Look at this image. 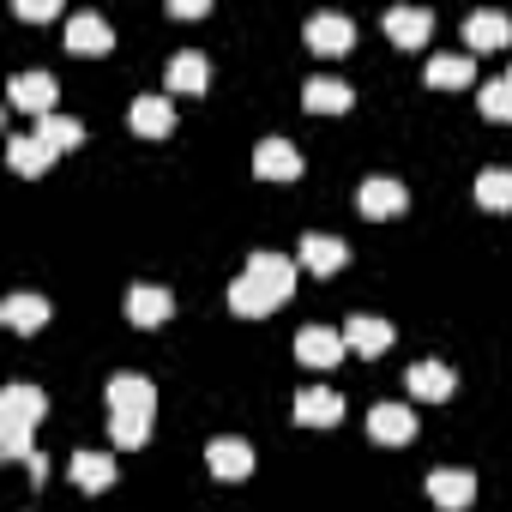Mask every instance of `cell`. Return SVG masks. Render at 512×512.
Instances as JSON below:
<instances>
[{
	"label": "cell",
	"instance_id": "obj_1",
	"mask_svg": "<svg viewBox=\"0 0 512 512\" xmlns=\"http://www.w3.org/2000/svg\"><path fill=\"white\" fill-rule=\"evenodd\" d=\"M356 43V25L344 19V13H320V19H308V49L314 55H344Z\"/></svg>",
	"mask_w": 512,
	"mask_h": 512
},
{
	"label": "cell",
	"instance_id": "obj_2",
	"mask_svg": "<svg viewBox=\"0 0 512 512\" xmlns=\"http://www.w3.org/2000/svg\"><path fill=\"white\" fill-rule=\"evenodd\" d=\"M175 314V296L169 290H157V284H133L127 290V320L133 326H163Z\"/></svg>",
	"mask_w": 512,
	"mask_h": 512
},
{
	"label": "cell",
	"instance_id": "obj_3",
	"mask_svg": "<svg viewBox=\"0 0 512 512\" xmlns=\"http://www.w3.org/2000/svg\"><path fill=\"white\" fill-rule=\"evenodd\" d=\"M253 169H260L266 181H296L302 175V151L290 139H266L260 151H253Z\"/></svg>",
	"mask_w": 512,
	"mask_h": 512
},
{
	"label": "cell",
	"instance_id": "obj_4",
	"mask_svg": "<svg viewBox=\"0 0 512 512\" xmlns=\"http://www.w3.org/2000/svg\"><path fill=\"white\" fill-rule=\"evenodd\" d=\"M37 416H43L37 386H7L0 392V428H37Z\"/></svg>",
	"mask_w": 512,
	"mask_h": 512
},
{
	"label": "cell",
	"instance_id": "obj_5",
	"mask_svg": "<svg viewBox=\"0 0 512 512\" xmlns=\"http://www.w3.org/2000/svg\"><path fill=\"white\" fill-rule=\"evenodd\" d=\"M356 205H362V217H398V211L410 205V193H404L398 181H386V175H374V181H362V193H356Z\"/></svg>",
	"mask_w": 512,
	"mask_h": 512
},
{
	"label": "cell",
	"instance_id": "obj_6",
	"mask_svg": "<svg viewBox=\"0 0 512 512\" xmlns=\"http://www.w3.org/2000/svg\"><path fill=\"white\" fill-rule=\"evenodd\" d=\"M344 350H350V344H344L332 326H302V338H296V356H302L308 368H332Z\"/></svg>",
	"mask_w": 512,
	"mask_h": 512
},
{
	"label": "cell",
	"instance_id": "obj_7",
	"mask_svg": "<svg viewBox=\"0 0 512 512\" xmlns=\"http://www.w3.org/2000/svg\"><path fill=\"white\" fill-rule=\"evenodd\" d=\"M109 43H115V31H109V19H97V13H79V19L67 25V49H73V55H109Z\"/></svg>",
	"mask_w": 512,
	"mask_h": 512
},
{
	"label": "cell",
	"instance_id": "obj_8",
	"mask_svg": "<svg viewBox=\"0 0 512 512\" xmlns=\"http://www.w3.org/2000/svg\"><path fill=\"white\" fill-rule=\"evenodd\" d=\"M368 434H374L380 446H404V440L416 434V416H410L404 404H374V416H368Z\"/></svg>",
	"mask_w": 512,
	"mask_h": 512
},
{
	"label": "cell",
	"instance_id": "obj_9",
	"mask_svg": "<svg viewBox=\"0 0 512 512\" xmlns=\"http://www.w3.org/2000/svg\"><path fill=\"white\" fill-rule=\"evenodd\" d=\"M428 494H434V506L464 512L470 494H476V476H470V470H434V476H428Z\"/></svg>",
	"mask_w": 512,
	"mask_h": 512
},
{
	"label": "cell",
	"instance_id": "obj_10",
	"mask_svg": "<svg viewBox=\"0 0 512 512\" xmlns=\"http://www.w3.org/2000/svg\"><path fill=\"white\" fill-rule=\"evenodd\" d=\"M247 278L266 284L272 296H290V290H296V266L284 260V253H253V260H247Z\"/></svg>",
	"mask_w": 512,
	"mask_h": 512
},
{
	"label": "cell",
	"instance_id": "obj_11",
	"mask_svg": "<svg viewBox=\"0 0 512 512\" xmlns=\"http://www.w3.org/2000/svg\"><path fill=\"white\" fill-rule=\"evenodd\" d=\"M344 260H350V247H344L338 235H302V266H308V272L332 278V272H338Z\"/></svg>",
	"mask_w": 512,
	"mask_h": 512
},
{
	"label": "cell",
	"instance_id": "obj_12",
	"mask_svg": "<svg viewBox=\"0 0 512 512\" xmlns=\"http://www.w3.org/2000/svg\"><path fill=\"white\" fill-rule=\"evenodd\" d=\"M464 43L470 49H506L512 43V19L506 13H470L464 19Z\"/></svg>",
	"mask_w": 512,
	"mask_h": 512
},
{
	"label": "cell",
	"instance_id": "obj_13",
	"mask_svg": "<svg viewBox=\"0 0 512 512\" xmlns=\"http://www.w3.org/2000/svg\"><path fill=\"white\" fill-rule=\"evenodd\" d=\"M13 103L19 109H37V115H55V79L49 73H13Z\"/></svg>",
	"mask_w": 512,
	"mask_h": 512
},
{
	"label": "cell",
	"instance_id": "obj_14",
	"mask_svg": "<svg viewBox=\"0 0 512 512\" xmlns=\"http://www.w3.org/2000/svg\"><path fill=\"white\" fill-rule=\"evenodd\" d=\"M109 404H115V410H139V416H151V410H157V392H151L145 374H115V380H109Z\"/></svg>",
	"mask_w": 512,
	"mask_h": 512
},
{
	"label": "cell",
	"instance_id": "obj_15",
	"mask_svg": "<svg viewBox=\"0 0 512 512\" xmlns=\"http://www.w3.org/2000/svg\"><path fill=\"white\" fill-rule=\"evenodd\" d=\"M344 416V398L332 392V386H308L302 398H296V422H308V428H326V422H338Z\"/></svg>",
	"mask_w": 512,
	"mask_h": 512
},
{
	"label": "cell",
	"instance_id": "obj_16",
	"mask_svg": "<svg viewBox=\"0 0 512 512\" xmlns=\"http://www.w3.org/2000/svg\"><path fill=\"white\" fill-rule=\"evenodd\" d=\"M211 476H223V482H241L247 470H253V446L247 440H211Z\"/></svg>",
	"mask_w": 512,
	"mask_h": 512
},
{
	"label": "cell",
	"instance_id": "obj_17",
	"mask_svg": "<svg viewBox=\"0 0 512 512\" xmlns=\"http://www.w3.org/2000/svg\"><path fill=\"white\" fill-rule=\"evenodd\" d=\"M428 31H434V19H428V13H416V7L386 13V37H392L398 49H422V43H428Z\"/></svg>",
	"mask_w": 512,
	"mask_h": 512
},
{
	"label": "cell",
	"instance_id": "obj_18",
	"mask_svg": "<svg viewBox=\"0 0 512 512\" xmlns=\"http://www.w3.org/2000/svg\"><path fill=\"white\" fill-rule=\"evenodd\" d=\"M278 302H284V296H272L266 284H253V278H235V284H229V308H235V314H247V320L272 314Z\"/></svg>",
	"mask_w": 512,
	"mask_h": 512
},
{
	"label": "cell",
	"instance_id": "obj_19",
	"mask_svg": "<svg viewBox=\"0 0 512 512\" xmlns=\"http://www.w3.org/2000/svg\"><path fill=\"white\" fill-rule=\"evenodd\" d=\"M344 344H350V350H362V356H380V350L392 344V326H386V320H374V314H356V320L344 326Z\"/></svg>",
	"mask_w": 512,
	"mask_h": 512
},
{
	"label": "cell",
	"instance_id": "obj_20",
	"mask_svg": "<svg viewBox=\"0 0 512 512\" xmlns=\"http://www.w3.org/2000/svg\"><path fill=\"white\" fill-rule=\"evenodd\" d=\"M302 103H308L314 115H344V109H350V85H344V79H308Z\"/></svg>",
	"mask_w": 512,
	"mask_h": 512
},
{
	"label": "cell",
	"instance_id": "obj_21",
	"mask_svg": "<svg viewBox=\"0 0 512 512\" xmlns=\"http://www.w3.org/2000/svg\"><path fill=\"white\" fill-rule=\"evenodd\" d=\"M127 121H133V133H145V139H163V133L175 127V109H169L163 97H139Z\"/></svg>",
	"mask_w": 512,
	"mask_h": 512
},
{
	"label": "cell",
	"instance_id": "obj_22",
	"mask_svg": "<svg viewBox=\"0 0 512 512\" xmlns=\"http://www.w3.org/2000/svg\"><path fill=\"white\" fill-rule=\"evenodd\" d=\"M410 392L428 398V404L452 398V368H446V362H416V368H410Z\"/></svg>",
	"mask_w": 512,
	"mask_h": 512
},
{
	"label": "cell",
	"instance_id": "obj_23",
	"mask_svg": "<svg viewBox=\"0 0 512 512\" xmlns=\"http://www.w3.org/2000/svg\"><path fill=\"white\" fill-rule=\"evenodd\" d=\"M73 482L91 488V494L109 488V482H115V458H109V452H79V458H73Z\"/></svg>",
	"mask_w": 512,
	"mask_h": 512
},
{
	"label": "cell",
	"instance_id": "obj_24",
	"mask_svg": "<svg viewBox=\"0 0 512 512\" xmlns=\"http://www.w3.org/2000/svg\"><path fill=\"white\" fill-rule=\"evenodd\" d=\"M0 314H7L13 332H37V326H49V302H43V296H13Z\"/></svg>",
	"mask_w": 512,
	"mask_h": 512
},
{
	"label": "cell",
	"instance_id": "obj_25",
	"mask_svg": "<svg viewBox=\"0 0 512 512\" xmlns=\"http://www.w3.org/2000/svg\"><path fill=\"white\" fill-rule=\"evenodd\" d=\"M205 79H211V67H205V55H175L169 61V91H205Z\"/></svg>",
	"mask_w": 512,
	"mask_h": 512
},
{
	"label": "cell",
	"instance_id": "obj_26",
	"mask_svg": "<svg viewBox=\"0 0 512 512\" xmlns=\"http://www.w3.org/2000/svg\"><path fill=\"white\" fill-rule=\"evenodd\" d=\"M476 199L488 211H512V169H482L476 175Z\"/></svg>",
	"mask_w": 512,
	"mask_h": 512
},
{
	"label": "cell",
	"instance_id": "obj_27",
	"mask_svg": "<svg viewBox=\"0 0 512 512\" xmlns=\"http://www.w3.org/2000/svg\"><path fill=\"white\" fill-rule=\"evenodd\" d=\"M470 55H434L428 61V85H446V91H458V85H470Z\"/></svg>",
	"mask_w": 512,
	"mask_h": 512
},
{
	"label": "cell",
	"instance_id": "obj_28",
	"mask_svg": "<svg viewBox=\"0 0 512 512\" xmlns=\"http://www.w3.org/2000/svg\"><path fill=\"white\" fill-rule=\"evenodd\" d=\"M37 139H43L49 151H67V145L85 139V127H79L73 115H43V121H37Z\"/></svg>",
	"mask_w": 512,
	"mask_h": 512
},
{
	"label": "cell",
	"instance_id": "obj_29",
	"mask_svg": "<svg viewBox=\"0 0 512 512\" xmlns=\"http://www.w3.org/2000/svg\"><path fill=\"white\" fill-rule=\"evenodd\" d=\"M7 157H13V169H19V175H43L55 151H49L43 139H13V151H7Z\"/></svg>",
	"mask_w": 512,
	"mask_h": 512
},
{
	"label": "cell",
	"instance_id": "obj_30",
	"mask_svg": "<svg viewBox=\"0 0 512 512\" xmlns=\"http://www.w3.org/2000/svg\"><path fill=\"white\" fill-rule=\"evenodd\" d=\"M109 434H115V446H145V434H151V416H139V410H115Z\"/></svg>",
	"mask_w": 512,
	"mask_h": 512
},
{
	"label": "cell",
	"instance_id": "obj_31",
	"mask_svg": "<svg viewBox=\"0 0 512 512\" xmlns=\"http://www.w3.org/2000/svg\"><path fill=\"white\" fill-rule=\"evenodd\" d=\"M476 103H482V115H488V121H512V85H506V79L482 85V97H476Z\"/></svg>",
	"mask_w": 512,
	"mask_h": 512
},
{
	"label": "cell",
	"instance_id": "obj_32",
	"mask_svg": "<svg viewBox=\"0 0 512 512\" xmlns=\"http://www.w3.org/2000/svg\"><path fill=\"white\" fill-rule=\"evenodd\" d=\"M0 452L7 458H37L31 452V428H0Z\"/></svg>",
	"mask_w": 512,
	"mask_h": 512
},
{
	"label": "cell",
	"instance_id": "obj_33",
	"mask_svg": "<svg viewBox=\"0 0 512 512\" xmlns=\"http://www.w3.org/2000/svg\"><path fill=\"white\" fill-rule=\"evenodd\" d=\"M55 0H19V19H55Z\"/></svg>",
	"mask_w": 512,
	"mask_h": 512
},
{
	"label": "cell",
	"instance_id": "obj_34",
	"mask_svg": "<svg viewBox=\"0 0 512 512\" xmlns=\"http://www.w3.org/2000/svg\"><path fill=\"white\" fill-rule=\"evenodd\" d=\"M169 13H175V19H199V13H205V0H169Z\"/></svg>",
	"mask_w": 512,
	"mask_h": 512
},
{
	"label": "cell",
	"instance_id": "obj_35",
	"mask_svg": "<svg viewBox=\"0 0 512 512\" xmlns=\"http://www.w3.org/2000/svg\"><path fill=\"white\" fill-rule=\"evenodd\" d=\"M506 85H512V73H506Z\"/></svg>",
	"mask_w": 512,
	"mask_h": 512
}]
</instances>
